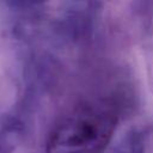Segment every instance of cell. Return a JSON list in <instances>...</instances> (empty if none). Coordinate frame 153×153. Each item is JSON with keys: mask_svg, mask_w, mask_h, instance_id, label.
<instances>
[{"mask_svg": "<svg viewBox=\"0 0 153 153\" xmlns=\"http://www.w3.org/2000/svg\"><path fill=\"white\" fill-rule=\"evenodd\" d=\"M118 117V109L110 99L80 102L54 126L45 152L103 153L114 136Z\"/></svg>", "mask_w": 153, "mask_h": 153, "instance_id": "1", "label": "cell"}]
</instances>
